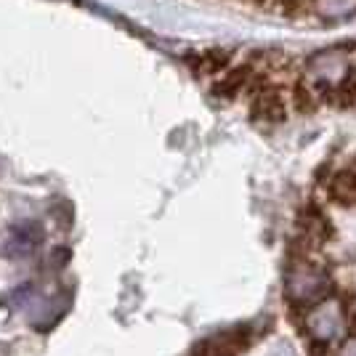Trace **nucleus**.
Returning a JSON list of instances; mask_svg holds the SVG:
<instances>
[{
	"label": "nucleus",
	"instance_id": "f8f14e48",
	"mask_svg": "<svg viewBox=\"0 0 356 356\" xmlns=\"http://www.w3.org/2000/svg\"><path fill=\"white\" fill-rule=\"evenodd\" d=\"M346 322H348V335H351V338H356V309L351 312V316H348Z\"/></svg>",
	"mask_w": 356,
	"mask_h": 356
},
{
	"label": "nucleus",
	"instance_id": "6e6552de",
	"mask_svg": "<svg viewBox=\"0 0 356 356\" xmlns=\"http://www.w3.org/2000/svg\"><path fill=\"white\" fill-rule=\"evenodd\" d=\"M332 106H341V109L356 106V64L346 67L341 80L335 83V104Z\"/></svg>",
	"mask_w": 356,
	"mask_h": 356
},
{
	"label": "nucleus",
	"instance_id": "9b49d317",
	"mask_svg": "<svg viewBox=\"0 0 356 356\" xmlns=\"http://www.w3.org/2000/svg\"><path fill=\"white\" fill-rule=\"evenodd\" d=\"M354 309H356V293L354 290H348V293H343L341 296V316L343 319H348Z\"/></svg>",
	"mask_w": 356,
	"mask_h": 356
},
{
	"label": "nucleus",
	"instance_id": "39448f33",
	"mask_svg": "<svg viewBox=\"0 0 356 356\" xmlns=\"http://www.w3.org/2000/svg\"><path fill=\"white\" fill-rule=\"evenodd\" d=\"M232 51L229 48H208L202 54H194L186 59V64L192 67V72L197 77H208V74H223L232 67Z\"/></svg>",
	"mask_w": 356,
	"mask_h": 356
},
{
	"label": "nucleus",
	"instance_id": "9d476101",
	"mask_svg": "<svg viewBox=\"0 0 356 356\" xmlns=\"http://www.w3.org/2000/svg\"><path fill=\"white\" fill-rule=\"evenodd\" d=\"M306 354L309 356H332V346L325 338H309L306 341Z\"/></svg>",
	"mask_w": 356,
	"mask_h": 356
},
{
	"label": "nucleus",
	"instance_id": "1a4fd4ad",
	"mask_svg": "<svg viewBox=\"0 0 356 356\" xmlns=\"http://www.w3.org/2000/svg\"><path fill=\"white\" fill-rule=\"evenodd\" d=\"M274 6L280 8V14L290 16V19H296V16L306 14V6H309V0H274Z\"/></svg>",
	"mask_w": 356,
	"mask_h": 356
},
{
	"label": "nucleus",
	"instance_id": "7ed1b4c3",
	"mask_svg": "<svg viewBox=\"0 0 356 356\" xmlns=\"http://www.w3.org/2000/svg\"><path fill=\"white\" fill-rule=\"evenodd\" d=\"M327 200L341 208H356V160L348 168L335 170L325 184Z\"/></svg>",
	"mask_w": 356,
	"mask_h": 356
},
{
	"label": "nucleus",
	"instance_id": "0eeeda50",
	"mask_svg": "<svg viewBox=\"0 0 356 356\" xmlns=\"http://www.w3.org/2000/svg\"><path fill=\"white\" fill-rule=\"evenodd\" d=\"M287 99H290V106L296 109L298 115H303V118L314 115V112L322 106L319 99H316V93H314L312 80H306L303 72L293 77V83H290V88H287Z\"/></svg>",
	"mask_w": 356,
	"mask_h": 356
},
{
	"label": "nucleus",
	"instance_id": "f257e3e1",
	"mask_svg": "<svg viewBox=\"0 0 356 356\" xmlns=\"http://www.w3.org/2000/svg\"><path fill=\"white\" fill-rule=\"evenodd\" d=\"M287 88L284 86H268L261 93L250 96V115L255 122H266V125H277L284 122L290 115V99L284 96Z\"/></svg>",
	"mask_w": 356,
	"mask_h": 356
},
{
	"label": "nucleus",
	"instance_id": "ddd939ff",
	"mask_svg": "<svg viewBox=\"0 0 356 356\" xmlns=\"http://www.w3.org/2000/svg\"><path fill=\"white\" fill-rule=\"evenodd\" d=\"M255 3H258V6H264V3H266V0H255Z\"/></svg>",
	"mask_w": 356,
	"mask_h": 356
},
{
	"label": "nucleus",
	"instance_id": "20e7f679",
	"mask_svg": "<svg viewBox=\"0 0 356 356\" xmlns=\"http://www.w3.org/2000/svg\"><path fill=\"white\" fill-rule=\"evenodd\" d=\"M252 61H242L237 67H229L226 72L216 80V86H213V96L216 99H223V102H232V99H237L242 96L248 86H250V77H252Z\"/></svg>",
	"mask_w": 356,
	"mask_h": 356
},
{
	"label": "nucleus",
	"instance_id": "423d86ee",
	"mask_svg": "<svg viewBox=\"0 0 356 356\" xmlns=\"http://www.w3.org/2000/svg\"><path fill=\"white\" fill-rule=\"evenodd\" d=\"M40 239H43V232H40V226L38 223H16L14 229H11V237H8V245H6V255H11V258H22V255H27L32 252L38 245H40Z\"/></svg>",
	"mask_w": 356,
	"mask_h": 356
},
{
	"label": "nucleus",
	"instance_id": "f03ea898",
	"mask_svg": "<svg viewBox=\"0 0 356 356\" xmlns=\"http://www.w3.org/2000/svg\"><path fill=\"white\" fill-rule=\"evenodd\" d=\"M298 229H300V237H306L312 245L322 248L325 242L335 237V226L332 218L325 213V208L319 202H306L303 208L298 210Z\"/></svg>",
	"mask_w": 356,
	"mask_h": 356
}]
</instances>
